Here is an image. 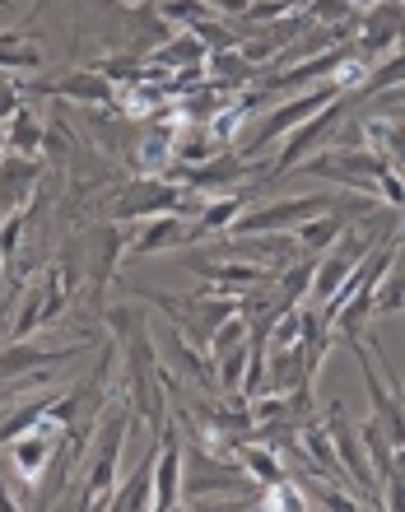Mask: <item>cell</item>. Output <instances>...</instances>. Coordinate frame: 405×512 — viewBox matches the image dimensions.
I'll return each mask as SVG.
<instances>
[{
  "instance_id": "1",
  "label": "cell",
  "mask_w": 405,
  "mask_h": 512,
  "mask_svg": "<svg viewBox=\"0 0 405 512\" xmlns=\"http://www.w3.org/2000/svg\"><path fill=\"white\" fill-rule=\"evenodd\" d=\"M126 429H131V410L108 401V405H103V415L94 419L89 452H84V499H80V508H103V499L117 489Z\"/></svg>"
},
{
  "instance_id": "2",
  "label": "cell",
  "mask_w": 405,
  "mask_h": 512,
  "mask_svg": "<svg viewBox=\"0 0 405 512\" xmlns=\"http://www.w3.org/2000/svg\"><path fill=\"white\" fill-rule=\"evenodd\" d=\"M345 94H350V89H345V84H340L336 75H331V80H326V84H317V89H303V94H289V98H284V103H280V108L270 112L266 122H261L257 131H252V135H247V140H243V145H238V154H243V159H252V163H257L261 154H266V149L275 145V140H284V135L294 131V126H303V122H308L312 112H322L326 103H336V98H345Z\"/></svg>"
},
{
  "instance_id": "3",
  "label": "cell",
  "mask_w": 405,
  "mask_h": 512,
  "mask_svg": "<svg viewBox=\"0 0 405 512\" xmlns=\"http://www.w3.org/2000/svg\"><path fill=\"white\" fill-rule=\"evenodd\" d=\"M303 177H322V182H336L345 191H359V196H373L378 201V173H382V154L364 145H331L322 149L317 159L294 163Z\"/></svg>"
},
{
  "instance_id": "4",
  "label": "cell",
  "mask_w": 405,
  "mask_h": 512,
  "mask_svg": "<svg viewBox=\"0 0 405 512\" xmlns=\"http://www.w3.org/2000/svg\"><path fill=\"white\" fill-rule=\"evenodd\" d=\"M336 196H289V201H270V205H247L243 215L233 219V238H247V233H294L298 224H308L312 215L331 210Z\"/></svg>"
},
{
  "instance_id": "5",
  "label": "cell",
  "mask_w": 405,
  "mask_h": 512,
  "mask_svg": "<svg viewBox=\"0 0 405 512\" xmlns=\"http://www.w3.org/2000/svg\"><path fill=\"white\" fill-rule=\"evenodd\" d=\"M359 56L368 66H382L387 56H396L405 47V0H378L359 10Z\"/></svg>"
},
{
  "instance_id": "6",
  "label": "cell",
  "mask_w": 405,
  "mask_h": 512,
  "mask_svg": "<svg viewBox=\"0 0 405 512\" xmlns=\"http://www.w3.org/2000/svg\"><path fill=\"white\" fill-rule=\"evenodd\" d=\"M326 433H331V447H336V461L340 471L350 475L359 489H368V503H378V475H373V461H368L364 452V438H359V429H354L350 419H345V401H331L322 415Z\"/></svg>"
},
{
  "instance_id": "7",
  "label": "cell",
  "mask_w": 405,
  "mask_h": 512,
  "mask_svg": "<svg viewBox=\"0 0 405 512\" xmlns=\"http://www.w3.org/2000/svg\"><path fill=\"white\" fill-rule=\"evenodd\" d=\"M243 485H257L252 475L243 471V461L238 466H224L219 452L210 447H191L187 452V471H182V503H196L201 494H224V489H243Z\"/></svg>"
},
{
  "instance_id": "8",
  "label": "cell",
  "mask_w": 405,
  "mask_h": 512,
  "mask_svg": "<svg viewBox=\"0 0 405 512\" xmlns=\"http://www.w3.org/2000/svg\"><path fill=\"white\" fill-rule=\"evenodd\" d=\"M350 108H354V94H345V98H336V103H326L322 112H312L303 126H294V131L284 135V149H280V159H275V173H294V163H303L312 149H322L326 135L345 122V112Z\"/></svg>"
},
{
  "instance_id": "9",
  "label": "cell",
  "mask_w": 405,
  "mask_h": 512,
  "mask_svg": "<svg viewBox=\"0 0 405 512\" xmlns=\"http://www.w3.org/2000/svg\"><path fill=\"white\" fill-rule=\"evenodd\" d=\"M182 205V191L168 182V177H140L112 201V224H126V219H154V215H173Z\"/></svg>"
},
{
  "instance_id": "10",
  "label": "cell",
  "mask_w": 405,
  "mask_h": 512,
  "mask_svg": "<svg viewBox=\"0 0 405 512\" xmlns=\"http://www.w3.org/2000/svg\"><path fill=\"white\" fill-rule=\"evenodd\" d=\"M149 508L154 512L182 508V438L168 429V419H163L159 447H154V499H149Z\"/></svg>"
},
{
  "instance_id": "11",
  "label": "cell",
  "mask_w": 405,
  "mask_h": 512,
  "mask_svg": "<svg viewBox=\"0 0 405 512\" xmlns=\"http://www.w3.org/2000/svg\"><path fill=\"white\" fill-rule=\"evenodd\" d=\"M182 173H187V187H191V191H219V196H224V191L238 187L243 177L257 173V163L243 159V154L229 145V149H219L215 159L196 163V168H182Z\"/></svg>"
},
{
  "instance_id": "12",
  "label": "cell",
  "mask_w": 405,
  "mask_h": 512,
  "mask_svg": "<svg viewBox=\"0 0 405 512\" xmlns=\"http://www.w3.org/2000/svg\"><path fill=\"white\" fill-rule=\"evenodd\" d=\"M84 345H61V350H42V345H33V340H14V345H5L0 350V382H14V378H28V373H38V368H61L70 364L75 354H80Z\"/></svg>"
},
{
  "instance_id": "13",
  "label": "cell",
  "mask_w": 405,
  "mask_h": 512,
  "mask_svg": "<svg viewBox=\"0 0 405 512\" xmlns=\"http://www.w3.org/2000/svg\"><path fill=\"white\" fill-rule=\"evenodd\" d=\"M33 94H56V98H80V103H117V89L108 84V75H98V70H66L61 80H38L33 84Z\"/></svg>"
},
{
  "instance_id": "14",
  "label": "cell",
  "mask_w": 405,
  "mask_h": 512,
  "mask_svg": "<svg viewBox=\"0 0 405 512\" xmlns=\"http://www.w3.org/2000/svg\"><path fill=\"white\" fill-rule=\"evenodd\" d=\"M201 280L219 284V289H229V294H247V289H257L266 284L275 270L261 266V261H187Z\"/></svg>"
},
{
  "instance_id": "15",
  "label": "cell",
  "mask_w": 405,
  "mask_h": 512,
  "mask_svg": "<svg viewBox=\"0 0 405 512\" xmlns=\"http://www.w3.org/2000/svg\"><path fill=\"white\" fill-rule=\"evenodd\" d=\"M182 243H191V229L182 224V215H154L145 224V229L135 233V243H131V256L140 261V256H163V252H177Z\"/></svg>"
},
{
  "instance_id": "16",
  "label": "cell",
  "mask_w": 405,
  "mask_h": 512,
  "mask_svg": "<svg viewBox=\"0 0 405 512\" xmlns=\"http://www.w3.org/2000/svg\"><path fill=\"white\" fill-rule=\"evenodd\" d=\"M205 80L215 84V89H224V94H233V89H252V84H257V66H252L238 47H224V52L205 56Z\"/></svg>"
},
{
  "instance_id": "17",
  "label": "cell",
  "mask_w": 405,
  "mask_h": 512,
  "mask_svg": "<svg viewBox=\"0 0 405 512\" xmlns=\"http://www.w3.org/2000/svg\"><path fill=\"white\" fill-rule=\"evenodd\" d=\"M205 56H210V47H205L191 28H182V33H173L168 42H159L154 52H149V66H159V70H191V66H205Z\"/></svg>"
},
{
  "instance_id": "18",
  "label": "cell",
  "mask_w": 405,
  "mask_h": 512,
  "mask_svg": "<svg viewBox=\"0 0 405 512\" xmlns=\"http://www.w3.org/2000/svg\"><path fill=\"white\" fill-rule=\"evenodd\" d=\"M364 131H368V140H373V149L382 154V163H392L396 173L405 177V117H396V112L368 117Z\"/></svg>"
},
{
  "instance_id": "19",
  "label": "cell",
  "mask_w": 405,
  "mask_h": 512,
  "mask_svg": "<svg viewBox=\"0 0 405 512\" xmlns=\"http://www.w3.org/2000/svg\"><path fill=\"white\" fill-rule=\"evenodd\" d=\"M154 447H159V443H154ZM149 499H154V452H145V461L135 466V475L126 480L122 489H112L108 499H103V508L140 512V508H149Z\"/></svg>"
},
{
  "instance_id": "20",
  "label": "cell",
  "mask_w": 405,
  "mask_h": 512,
  "mask_svg": "<svg viewBox=\"0 0 405 512\" xmlns=\"http://www.w3.org/2000/svg\"><path fill=\"white\" fill-rule=\"evenodd\" d=\"M42 177V159H24V154H0V205H14L33 182Z\"/></svg>"
},
{
  "instance_id": "21",
  "label": "cell",
  "mask_w": 405,
  "mask_h": 512,
  "mask_svg": "<svg viewBox=\"0 0 405 512\" xmlns=\"http://www.w3.org/2000/svg\"><path fill=\"white\" fill-rule=\"evenodd\" d=\"M247 210V196H238V191H224V196H215V201L201 210V219H196V229H191V243L196 238H210V233H229L233 219Z\"/></svg>"
},
{
  "instance_id": "22",
  "label": "cell",
  "mask_w": 405,
  "mask_h": 512,
  "mask_svg": "<svg viewBox=\"0 0 405 512\" xmlns=\"http://www.w3.org/2000/svg\"><path fill=\"white\" fill-rule=\"evenodd\" d=\"M359 438H364V452H368V461H373V475H378V480H387V475L396 471V452H401V447H396V438L392 433H387V424H382V419H368V424H359Z\"/></svg>"
},
{
  "instance_id": "23",
  "label": "cell",
  "mask_w": 405,
  "mask_h": 512,
  "mask_svg": "<svg viewBox=\"0 0 405 512\" xmlns=\"http://www.w3.org/2000/svg\"><path fill=\"white\" fill-rule=\"evenodd\" d=\"M5 149H10V154H24V159H38L42 122H38V112L33 108H19L10 122H5Z\"/></svg>"
},
{
  "instance_id": "24",
  "label": "cell",
  "mask_w": 405,
  "mask_h": 512,
  "mask_svg": "<svg viewBox=\"0 0 405 512\" xmlns=\"http://www.w3.org/2000/svg\"><path fill=\"white\" fill-rule=\"evenodd\" d=\"M238 457H243V471L252 475V480H261V485H280V480H289L280 452H275L270 443H238Z\"/></svg>"
},
{
  "instance_id": "25",
  "label": "cell",
  "mask_w": 405,
  "mask_h": 512,
  "mask_svg": "<svg viewBox=\"0 0 405 512\" xmlns=\"http://www.w3.org/2000/svg\"><path fill=\"white\" fill-rule=\"evenodd\" d=\"M0 70H14V75L42 70V52L28 42L24 28H5V33H0Z\"/></svg>"
},
{
  "instance_id": "26",
  "label": "cell",
  "mask_w": 405,
  "mask_h": 512,
  "mask_svg": "<svg viewBox=\"0 0 405 512\" xmlns=\"http://www.w3.org/2000/svg\"><path fill=\"white\" fill-rule=\"evenodd\" d=\"M210 364H215V382H219V391H224V396H233V391H243L247 364H252V336H247L243 345H233V350L215 354Z\"/></svg>"
},
{
  "instance_id": "27",
  "label": "cell",
  "mask_w": 405,
  "mask_h": 512,
  "mask_svg": "<svg viewBox=\"0 0 405 512\" xmlns=\"http://www.w3.org/2000/svg\"><path fill=\"white\" fill-rule=\"evenodd\" d=\"M159 19L163 24H182V28H196L205 19H219L210 10V0H159Z\"/></svg>"
},
{
  "instance_id": "28",
  "label": "cell",
  "mask_w": 405,
  "mask_h": 512,
  "mask_svg": "<svg viewBox=\"0 0 405 512\" xmlns=\"http://www.w3.org/2000/svg\"><path fill=\"white\" fill-rule=\"evenodd\" d=\"M19 238H24V215L14 210V215L0 219V261H14V252H19Z\"/></svg>"
},
{
  "instance_id": "29",
  "label": "cell",
  "mask_w": 405,
  "mask_h": 512,
  "mask_svg": "<svg viewBox=\"0 0 405 512\" xmlns=\"http://www.w3.org/2000/svg\"><path fill=\"white\" fill-rule=\"evenodd\" d=\"M382 485H387V494H382L378 503H387V508L405 512V475H401V471H392L387 480H382Z\"/></svg>"
},
{
  "instance_id": "30",
  "label": "cell",
  "mask_w": 405,
  "mask_h": 512,
  "mask_svg": "<svg viewBox=\"0 0 405 512\" xmlns=\"http://www.w3.org/2000/svg\"><path fill=\"white\" fill-rule=\"evenodd\" d=\"M19 108H24V103H19V84H14V80H0V122H10Z\"/></svg>"
},
{
  "instance_id": "31",
  "label": "cell",
  "mask_w": 405,
  "mask_h": 512,
  "mask_svg": "<svg viewBox=\"0 0 405 512\" xmlns=\"http://www.w3.org/2000/svg\"><path fill=\"white\" fill-rule=\"evenodd\" d=\"M0 154H5V122H0Z\"/></svg>"
},
{
  "instance_id": "32",
  "label": "cell",
  "mask_w": 405,
  "mask_h": 512,
  "mask_svg": "<svg viewBox=\"0 0 405 512\" xmlns=\"http://www.w3.org/2000/svg\"><path fill=\"white\" fill-rule=\"evenodd\" d=\"M0 266H5V261H0Z\"/></svg>"
}]
</instances>
